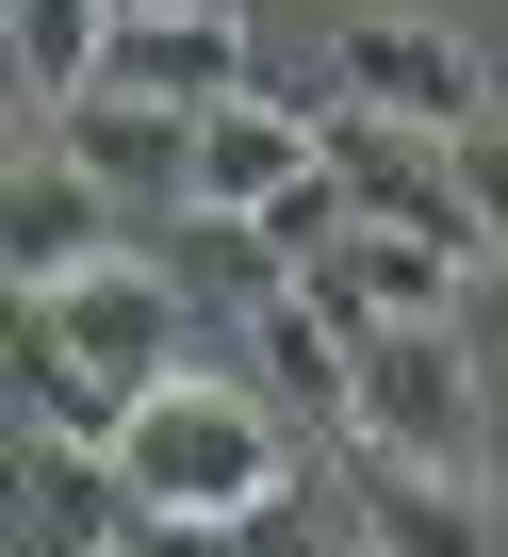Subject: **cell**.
Returning a JSON list of instances; mask_svg holds the SVG:
<instances>
[{
  "label": "cell",
  "mask_w": 508,
  "mask_h": 557,
  "mask_svg": "<svg viewBox=\"0 0 508 557\" xmlns=\"http://www.w3.org/2000/svg\"><path fill=\"white\" fill-rule=\"evenodd\" d=\"M115 492L164 508V524H280V508H296V426H280L263 377L213 345V361H181L164 394H132V426H115Z\"/></svg>",
  "instance_id": "cell-1"
},
{
  "label": "cell",
  "mask_w": 508,
  "mask_h": 557,
  "mask_svg": "<svg viewBox=\"0 0 508 557\" xmlns=\"http://www.w3.org/2000/svg\"><path fill=\"white\" fill-rule=\"evenodd\" d=\"M17 329H34L50 361H83L115 410L164 394L181 361H213V345H197V296H181V262H132V246L83 262V278H50V296H17Z\"/></svg>",
  "instance_id": "cell-2"
},
{
  "label": "cell",
  "mask_w": 508,
  "mask_h": 557,
  "mask_svg": "<svg viewBox=\"0 0 508 557\" xmlns=\"http://www.w3.org/2000/svg\"><path fill=\"white\" fill-rule=\"evenodd\" d=\"M345 443L426 459V475H475V459H492V377H475V329H377V345H361V410H345Z\"/></svg>",
  "instance_id": "cell-3"
},
{
  "label": "cell",
  "mask_w": 508,
  "mask_h": 557,
  "mask_svg": "<svg viewBox=\"0 0 508 557\" xmlns=\"http://www.w3.org/2000/svg\"><path fill=\"white\" fill-rule=\"evenodd\" d=\"M99 99H148V115H230V99H263V83H246V0H132L115 50H99Z\"/></svg>",
  "instance_id": "cell-4"
},
{
  "label": "cell",
  "mask_w": 508,
  "mask_h": 557,
  "mask_svg": "<svg viewBox=\"0 0 508 557\" xmlns=\"http://www.w3.org/2000/svg\"><path fill=\"white\" fill-rule=\"evenodd\" d=\"M329 99H345V115H410V132H475V115H492V66H475V34L345 17V34H329Z\"/></svg>",
  "instance_id": "cell-5"
},
{
  "label": "cell",
  "mask_w": 508,
  "mask_h": 557,
  "mask_svg": "<svg viewBox=\"0 0 508 557\" xmlns=\"http://www.w3.org/2000/svg\"><path fill=\"white\" fill-rule=\"evenodd\" d=\"M0 262H17V296H50V278L115 262V197L66 164V132H50V115L17 132V213H0Z\"/></svg>",
  "instance_id": "cell-6"
},
{
  "label": "cell",
  "mask_w": 508,
  "mask_h": 557,
  "mask_svg": "<svg viewBox=\"0 0 508 557\" xmlns=\"http://www.w3.org/2000/svg\"><path fill=\"white\" fill-rule=\"evenodd\" d=\"M66 132V164L115 197V213H197V115H148V99H83V115H50Z\"/></svg>",
  "instance_id": "cell-7"
},
{
  "label": "cell",
  "mask_w": 508,
  "mask_h": 557,
  "mask_svg": "<svg viewBox=\"0 0 508 557\" xmlns=\"http://www.w3.org/2000/svg\"><path fill=\"white\" fill-rule=\"evenodd\" d=\"M132 541V492H115V459L99 443H50V426H17V557H115Z\"/></svg>",
  "instance_id": "cell-8"
},
{
  "label": "cell",
  "mask_w": 508,
  "mask_h": 557,
  "mask_svg": "<svg viewBox=\"0 0 508 557\" xmlns=\"http://www.w3.org/2000/svg\"><path fill=\"white\" fill-rule=\"evenodd\" d=\"M115 17H132V0H0V34H17V99H34V115H83Z\"/></svg>",
  "instance_id": "cell-9"
},
{
  "label": "cell",
  "mask_w": 508,
  "mask_h": 557,
  "mask_svg": "<svg viewBox=\"0 0 508 557\" xmlns=\"http://www.w3.org/2000/svg\"><path fill=\"white\" fill-rule=\"evenodd\" d=\"M329 246H345V278H361V312H377V329H459V262H475V246H426V230H361V213H345Z\"/></svg>",
  "instance_id": "cell-10"
},
{
  "label": "cell",
  "mask_w": 508,
  "mask_h": 557,
  "mask_svg": "<svg viewBox=\"0 0 508 557\" xmlns=\"http://www.w3.org/2000/svg\"><path fill=\"white\" fill-rule=\"evenodd\" d=\"M459 197H475V246L508 262V99H492V115L459 132Z\"/></svg>",
  "instance_id": "cell-11"
}]
</instances>
